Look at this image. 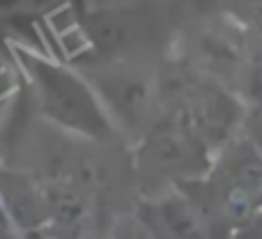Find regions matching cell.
<instances>
[{"label":"cell","instance_id":"2","mask_svg":"<svg viewBox=\"0 0 262 239\" xmlns=\"http://www.w3.org/2000/svg\"><path fill=\"white\" fill-rule=\"evenodd\" d=\"M30 239H44V237H39V235H30Z\"/></svg>","mask_w":262,"mask_h":239},{"label":"cell","instance_id":"1","mask_svg":"<svg viewBox=\"0 0 262 239\" xmlns=\"http://www.w3.org/2000/svg\"><path fill=\"white\" fill-rule=\"evenodd\" d=\"M32 69L39 81L41 104L51 118L67 126H74V129L85 131V134L104 131V120H101L99 108L76 78L41 62H35Z\"/></svg>","mask_w":262,"mask_h":239}]
</instances>
